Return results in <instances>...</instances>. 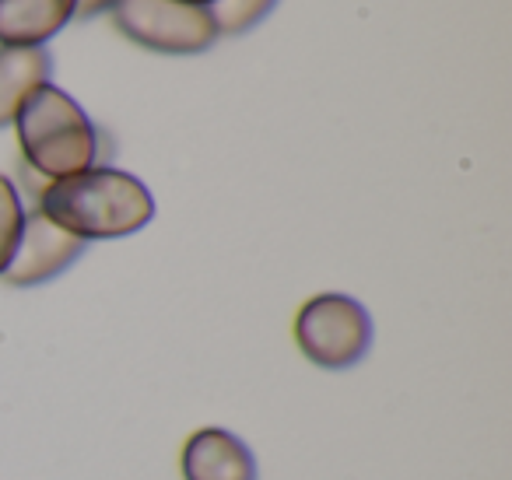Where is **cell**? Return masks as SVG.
Wrapping results in <instances>:
<instances>
[{
    "mask_svg": "<svg viewBox=\"0 0 512 480\" xmlns=\"http://www.w3.org/2000/svg\"><path fill=\"white\" fill-rule=\"evenodd\" d=\"M32 200L53 225L78 235L81 242L123 239L141 232L155 218V197L148 186L109 165H92L64 179H46L43 186H32Z\"/></svg>",
    "mask_w": 512,
    "mask_h": 480,
    "instance_id": "6da1fadb",
    "label": "cell"
},
{
    "mask_svg": "<svg viewBox=\"0 0 512 480\" xmlns=\"http://www.w3.org/2000/svg\"><path fill=\"white\" fill-rule=\"evenodd\" d=\"M25 169L43 179H64L99 162V130L85 109L57 85H43L15 116Z\"/></svg>",
    "mask_w": 512,
    "mask_h": 480,
    "instance_id": "7a4b0ae2",
    "label": "cell"
},
{
    "mask_svg": "<svg viewBox=\"0 0 512 480\" xmlns=\"http://www.w3.org/2000/svg\"><path fill=\"white\" fill-rule=\"evenodd\" d=\"M295 344L313 365L327 372H344L358 365L372 344V319L362 302L348 295H327L309 298L295 316Z\"/></svg>",
    "mask_w": 512,
    "mask_h": 480,
    "instance_id": "3957f363",
    "label": "cell"
},
{
    "mask_svg": "<svg viewBox=\"0 0 512 480\" xmlns=\"http://www.w3.org/2000/svg\"><path fill=\"white\" fill-rule=\"evenodd\" d=\"M116 29L137 46L155 53H200L218 39L214 18L204 4L186 0H116Z\"/></svg>",
    "mask_w": 512,
    "mask_h": 480,
    "instance_id": "277c9868",
    "label": "cell"
},
{
    "mask_svg": "<svg viewBox=\"0 0 512 480\" xmlns=\"http://www.w3.org/2000/svg\"><path fill=\"white\" fill-rule=\"evenodd\" d=\"M88 242H81L78 235L64 232L60 225H53L36 204L32 211H25L22 221V235H18V246L11 253L8 267L0 274V281L8 288H36L46 284L67 270L81 253H85Z\"/></svg>",
    "mask_w": 512,
    "mask_h": 480,
    "instance_id": "5b68a950",
    "label": "cell"
},
{
    "mask_svg": "<svg viewBox=\"0 0 512 480\" xmlns=\"http://www.w3.org/2000/svg\"><path fill=\"white\" fill-rule=\"evenodd\" d=\"M183 480H256L253 452L225 428H200L183 445Z\"/></svg>",
    "mask_w": 512,
    "mask_h": 480,
    "instance_id": "8992f818",
    "label": "cell"
},
{
    "mask_svg": "<svg viewBox=\"0 0 512 480\" xmlns=\"http://www.w3.org/2000/svg\"><path fill=\"white\" fill-rule=\"evenodd\" d=\"M78 0H0V46H43L74 18Z\"/></svg>",
    "mask_w": 512,
    "mask_h": 480,
    "instance_id": "52a82bcc",
    "label": "cell"
},
{
    "mask_svg": "<svg viewBox=\"0 0 512 480\" xmlns=\"http://www.w3.org/2000/svg\"><path fill=\"white\" fill-rule=\"evenodd\" d=\"M53 60L43 46H0V127L15 123L22 102L50 85Z\"/></svg>",
    "mask_w": 512,
    "mask_h": 480,
    "instance_id": "ba28073f",
    "label": "cell"
},
{
    "mask_svg": "<svg viewBox=\"0 0 512 480\" xmlns=\"http://www.w3.org/2000/svg\"><path fill=\"white\" fill-rule=\"evenodd\" d=\"M278 0H214L211 18L214 29L225 32V36H239V32H249L260 18H267L274 11Z\"/></svg>",
    "mask_w": 512,
    "mask_h": 480,
    "instance_id": "9c48e42d",
    "label": "cell"
},
{
    "mask_svg": "<svg viewBox=\"0 0 512 480\" xmlns=\"http://www.w3.org/2000/svg\"><path fill=\"white\" fill-rule=\"evenodd\" d=\"M25 207L18 197V186L8 176H0V274L8 267L11 253L18 246V235H22Z\"/></svg>",
    "mask_w": 512,
    "mask_h": 480,
    "instance_id": "30bf717a",
    "label": "cell"
},
{
    "mask_svg": "<svg viewBox=\"0 0 512 480\" xmlns=\"http://www.w3.org/2000/svg\"><path fill=\"white\" fill-rule=\"evenodd\" d=\"M113 4H116V0H78V8H74V15L92 18V15H102V11H109Z\"/></svg>",
    "mask_w": 512,
    "mask_h": 480,
    "instance_id": "8fae6325",
    "label": "cell"
},
{
    "mask_svg": "<svg viewBox=\"0 0 512 480\" xmlns=\"http://www.w3.org/2000/svg\"><path fill=\"white\" fill-rule=\"evenodd\" d=\"M186 4H204V8H211L214 0H186Z\"/></svg>",
    "mask_w": 512,
    "mask_h": 480,
    "instance_id": "7c38bea8",
    "label": "cell"
}]
</instances>
